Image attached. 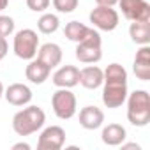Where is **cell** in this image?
I'll return each mask as SVG.
<instances>
[{"label":"cell","instance_id":"obj_1","mask_svg":"<svg viewBox=\"0 0 150 150\" xmlns=\"http://www.w3.org/2000/svg\"><path fill=\"white\" fill-rule=\"evenodd\" d=\"M46 122V113L39 106H27L13 117V129L18 136H30L37 132Z\"/></svg>","mask_w":150,"mask_h":150},{"label":"cell","instance_id":"obj_2","mask_svg":"<svg viewBox=\"0 0 150 150\" xmlns=\"http://www.w3.org/2000/svg\"><path fill=\"white\" fill-rule=\"evenodd\" d=\"M127 120L136 127H145L150 122V96L146 90L127 94Z\"/></svg>","mask_w":150,"mask_h":150},{"label":"cell","instance_id":"obj_3","mask_svg":"<svg viewBox=\"0 0 150 150\" xmlns=\"http://www.w3.org/2000/svg\"><path fill=\"white\" fill-rule=\"evenodd\" d=\"M76 44V58L81 64H97L103 58V41L97 30L88 28L87 35Z\"/></svg>","mask_w":150,"mask_h":150},{"label":"cell","instance_id":"obj_4","mask_svg":"<svg viewBox=\"0 0 150 150\" xmlns=\"http://www.w3.org/2000/svg\"><path fill=\"white\" fill-rule=\"evenodd\" d=\"M13 50H14L16 57L21 58V60H32V58H35L37 50H39L37 32H34L32 28H23V30L16 32L14 42H13Z\"/></svg>","mask_w":150,"mask_h":150},{"label":"cell","instance_id":"obj_5","mask_svg":"<svg viewBox=\"0 0 150 150\" xmlns=\"http://www.w3.org/2000/svg\"><path fill=\"white\" fill-rule=\"evenodd\" d=\"M51 108L60 120H69L76 115L78 110L76 96L71 92V88H58L51 96Z\"/></svg>","mask_w":150,"mask_h":150},{"label":"cell","instance_id":"obj_6","mask_svg":"<svg viewBox=\"0 0 150 150\" xmlns=\"http://www.w3.org/2000/svg\"><path fill=\"white\" fill-rule=\"evenodd\" d=\"M127 80H104L103 81V103L106 108H120L127 99Z\"/></svg>","mask_w":150,"mask_h":150},{"label":"cell","instance_id":"obj_7","mask_svg":"<svg viewBox=\"0 0 150 150\" xmlns=\"http://www.w3.org/2000/svg\"><path fill=\"white\" fill-rule=\"evenodd\" d=\"M88 20L92 23V27H96L97 30H104V32H111L118 27L120 16L113 7H106V6H97L96 9L90 11Z\"/></svg>","mask_w":150,"mask_h":150},{"label":"cell","instance_id":"obj_8","mask_svg":"<svg viewBox=\"0 0 150 150\" xmlns=\"http://www.w3.org/2000/svg\"><path fill=\"white\" fill-rule=\"evenodd\" d=\"M117 4L129 21H150V4L146 0H118Z\"/></svg>","mask_w":150,"mask_h":150},{"label":"cell","instance_id":"obj_9","mask_svg":"<svg viewBox=\"0 0 150 150\" xmlns=\"http://www.w3.org/2000/svg\"><path fill=\"white\" fill-rule=\"evenodd\" d=\"M65 143V131L60 125H50L46 127L37 141L39 150H60Z\"/></svg>","mask_w":150,"mask_h":150},{"label":"cell","instance_id":"obj_10","mask_svg":"<svg viewBox=\"0 0 150 150\" xmlns=\"http://www.w3.org/2000/svg\"><path fill=\"white\" fill-rule=\"evenodd\" d=\"M51 81L58 88H72L80 83V69L74 65H62L53 72Z\"/></svg>","mask_w":150,"mask_h":150},{"label":"cell","instance_id":"obj_11","mask_svg":"<svg viewBox=\"0 0 150 150\" xmlns=\"http://www.w3.org/2000/svg\"><path fill=\"white\" fill-rule=\"evenodd\" d=\"M4 97L13 106H27L32 101L34 94H32V90L27 85H23V83H13V85H9L4 90Z\"/></svg>","mask_w":150,"mask_h":150},{"label":"cell","instance_id":"obj_12","mask_svg":"<svg viewBox=\"0 0 150 150\" xmlns=\"http://www.w3.org/2000/svg\"><path fill=\"white\" fill-rule=\"evenodd\" d=\"M132 71H134L138 80H141V81H148L150 80V46L148 44H143L136 51Z\"/></svg>","mask_w":150,"mask_h":150},{"label":"cell","instance_id":"obj_13","mask_svg":"<svg viewBox=\"0 0 150 150\" xmlns=\"http://www.w3.org/2000/svg\"><path fill=\"white\" fill-rule=\"evenodd\" d=\"M104 124V111L97 106H85L80 111V125L87 131L99 129Z\"/></svg>","mask_w":150,"mask_h":150},{"label":"cell","instance_id":"obj_14","mask_svg":"<svg viewBox=\"0 0 150 150\" xmlns=\"http://www.w3.org/2000/svg\"><path fill=\"white\" fill-rule=\"evenodd\" d=\"M103 81H104V71L97 65H87L80 71V85L88 90L99 88Z\"/></svg>","mask_w":150,"mask_h":150},{"label":"cell","instance_id":"obj_15","mask_svg":"<svg viewBox=\"0 0 150 150\" xmlns=\"http://www.w3.org/2000/svg\"><path fill=\"white\" fill-rule=\"evenodd\" d=\"M50 72H51V69H50L44 62H41L39 58H32L30 64H28L27 69H25V76H27V80H28L30 83H34V85H42V83L50 78Z\"/></svg>","mask_w":150,"mask_h":150},{"label":"cell","instance_id":"obj_16","mask_svg":"<svg viewBox=\"0 0 150 150\" xmlns=\"http://www.w3.org/2000/svg\"><path fill=\"white\" fill-rule=\"evenodd\" d=\"M37 58L41 62H44L50 69H53V67L60 65V62H62V48L55 42H46V44L39 46Z\"/></svg>","mask_w":150,"mask_h":150},{"label":"cell","instance_id":"obj_17","mask_svg":"<svg viewBox=\"0 0 150 150\" xmlns=\"http://www.w3.org/2000/svg\"><path fill=\"white\" fill-rule=\"evenodd\" d=\"M125 138H127V131L120 124H108L106 127H103L101 139L108 146H118L125 141Z\"/></svg>","mask_w":150,"mask_h":150},{"label":"cell","instance_id":"obj_18","mask_svg":"<svg viewBox=\"0 0 150 150\" xmlns=\"http://www.w3.org/2000/svg\"><path fill=\"white\" fill-rule=\"evenodd\" d=\"M129 35L132 42L143 46L150 42V21H132L129 27Z\"/></svg>","mask_w":150,"mask_h":150},{"label":"cell","instance_id":"obj_19","mask_svg":"<svg viewBox=\"0 0 150 150\" xmlns=\"http://www.w3.org/2000/svg\"><path fill=\"white\" fill-rule=\"evenodd\" d=\"M88 28H90V27H87V25H83V23H80V21H69V23L65 25V28H64V34H65V37H67L69 41L80 42V41L87 35Z\"/></svg>","mask_w":150,"mask_h":150},{"label":"cell","instance_id":"obj_20","mask_svg":"<svg viewBox=\"0 0 150 150\" xmlns=\"http://www.w3.org/2000/svg\"><path fill=\"white\" fill-rule=\"evenodd\" d=\"M58 27H60V20H58L57 14H51V13L42 14V16L39 18V21H37L39 32H41V34H46V35L55 34V32L58 30Z\"/></svg>","mask_w":150,"mask_h":150},{"label":"cell","instance_id":"obj_21","mask_svg":"<svg viewBox=\"0 0 150 150\" xmlns=\"http://www.w3.org/2000/svg\"><path fill=\"white\" fill-rule=\"evenodd\" d=\"M78 4H80V0H53V7L62 14L72 13L78 7Z\"/></svg>","mask_w":150,"mask_h":150},{"label":"cell","instance_id":"obj_22","mask_svg":"<svg viewBox=\"0 0 150 150\" xmlns=\"http://www.w3.org/2000/svg\"><path fill=\"white\" fill-rule=\"evenodd\" d=\"M14 32V20L11 16L0 14V37H9Z\"/></svg>","mask_w":150,"mask_h":150},{"label":"cell","instance_id":"obj_23","mask_svg":"<svg viewBox=\"0 0 150 150\" xmlns=\"http://www.w3.org/2000/svg\"><path fill=\"white\" fill-rule=\"evenodd\" d=\"M51 0H27V7L34 13H44L50 7Z\"/></svg>","mask_w":150,"mask_h":150},{"label":"cell","instance_id":"obj_24","mask_svg":"<svg viewBox=\"0 0 150 150\" xmlns=\"http://www.w3.org/2000/svg\"><path fill=\"white\" fill-rule=\"evenodd\" d=\"M7 51H9V46H7L6 37H0V60H2V58L7 55Z\"/></svg>","mask_w":150,"mask_h":150},{"label":"cell","instance_id":"obj_25","mask_svg":"<svg viewBox=\"0 0 150 150\" xmlns=\"http://www.w3.org/2000/svg\"><path fill=\"white\" fill-rule=\"evenodd\" d=\"M97 2V6H106V7H113L118 0H96Z\"/></svg>","mask_w":150,"mask_h":150},{"label":"cell","instance_id":"obj_26","mask_svg":"<svg viewBox=\"0 0 150 150\" xmlns=\"http://www.w3.org/2000/svg\"><path fill=\"white\" fill-rule=\"evenodd\" d=\"M30 150V145L28 143H16V145H13V150Z\"/></svg>","mask_w":150,"mask_h":150},{"label":"cell","instance_id":"obj_27","mask_svg":"<svg viewBox=\"0 0 150 150\" xmlns=\"http://www.w3.org/2000/svg\"><path fill=\"white\" fill-rule=\"evenodd\" d=\"M122 148H136V150H139V145H136V143H127V145H124V143H122Z\"/></svg>","mask_w":150,"mask_h":150},{"label":"cell","instance_id":"obj_28","mask_svg":"<svg viewBox=\"0 0 150 150\" xmlns=\"http://www.w3.org/2000/svg\"><path fill=\"white\" fill-rule=\"evenodd\" d=\"M7 6H9V0H0V11L7 9Z\"/></svg>","mask_w":150,"mask_h":150},{"label":"cell","instance_id":"obj_29","mask_svg":"<svg viewBox=\"0 0 150 150\" xmlns=\"http://www.w3.org/2000/svg\"><path fill=\"white\" fill-rule=\"evenodd\" d=\"M4 90H6V88H4V85H2V81H0V99H2V97H4Z\"/></svg>","mask_w":150,"mask_h":150}]
</instances>
